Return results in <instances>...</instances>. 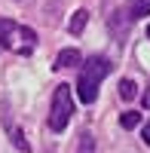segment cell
Instances as JSON below:
<instances>
[{"mask_svg": "<svg viewBox=\"0 0 150 153\" xmlns=\"http://www.w3.org/2000/svg\"><path fill=\"white\" fill-rule=\"evenodd\" d=\"M110 74V61L104 55H92L86 58L80 65V80H77V95L83 104H95L98 98V86H101V80Z\"/></svg>", "mask_w": 150, "mask_h": 153, "instance_id": "1", "label": "cell"}, {"mask_svg": "<svg viewBox=\"0 0 150 153\" xmlns=\"http://www.w3.org/2000/svg\"><path fill=\"white\" fill-rule=\"evenodd\" d=\"M74 117V95H71V86L61 83L55 92H52V107H49V129L52 132H65L68 123Z\"/></svg>", "mask_w": 150, "mask_h": 153, "instance_id": "2", "label": "cell"}, {"mask_svg": "<svg viewBox=\"0 0 150 153\" xmlns=\"http://www.w3.org/2000/svg\"><path fill=\"white\" fill-rule=\"evenodd\" d=\"M129 22H132V19H126V9H117L114 16H110L107 28H110V34H114V37L126 40V34H129Z\"/></svg>", "mask_w": 150, "mask_h": 153, "instance_id": "3", "label": "cell"}, {"mask_svg": "<svg viewBox=\"0 0 150 153\" xmlns=\"http://www.w3.org/2000/svg\"><path fill=\"white\" fill-rule=\"evenodd\" d=\"M80 65H83V55L77 49H61L55 58V71H68V68H80Z\"/></svg>", "mask_w": 150, "mask_h": 153, "instance_id": "4", "label": "cell"}, {"mask_svg": "<svg viewBox=\"0 0 150 153\" xmlns=\"http://www.w3.org/2000/svg\"><path fill=\"white\" fill-rule=\"evenodd\" d=\"M16 31H19V25L12 22V19H0V46H3V49H12V46H16V43H12Z\"/></svg>", "mask_w": 150, "mask_h": 153, "instance_id": "5", "label": "cell"}, {"mask_svg": "<svg viewBox=\"0 0 150 153\" xmlns=\"http://www.w3.org/2000/svg\"><path fill=\"white\" fill-rule=\"evenodd\" d=\"M86 25H89V12H86V9H77V12L71 16V25H68V31H71L74 37H80V34L86 31Z\"/></svg>", "mask_w": 150, "mask_h": 153, "instance_id": "6", "label": "cell"}, {"mask_svg": "<svg viewBox=\"0 0 150 153\" xmlns=\"http://www.w3.org/2000/svg\"><path fill=\"white\" fill-rule=\"evenodd\" d=\"M6 132H9V141L16 144V147H19L22 153H28V150H31V144H28V138H25V132L19 129V126H6Z\"/></svg>", "mask_w": 150, "mask_h": 153, "instance_id": "7", "label": "cell"}, {"mask_svg": "<svg viewBox=\"0 0 150 153\" xmlns=\"http://www.w3.org/2000/svg\"><path fill=\"white\" fill-rule=\"evenodd\" d=\"M126 16H129V19H144V16H150V0H132L129 9H126Z\"/></svg>", "mask_w": 150, "mask_h": 153, "instance_id": "8", "label": "cell"}, {"mask_svg": "<svg viewBox=\"0 0 150 153\" xmlns=\"http://www.w3.org/2000/svg\"><path fill=\"white\" fill-rule=\"evenodd\" d=\"M19 37H22V49H19V52H31L34 43H37V34L31 28H22V25H19Z\"/></svg>", "mask_w": 150, "mask_h": 153, "instance_id": "9", "label": "cell"}, {"mask_svg": "<svg viewBox=\"0 0 150 153\" xmlns=\"http://www.w3.org/2000/svg\"><path fill=\"white\" fill-rule=\"evenodd\" d=\"M120 126H123L126 132H132L135 126H141V113H138V110H126V113L120 117Z\"/></svg>", "mask_w": 150, "mask_h": 153, "instance_id": "10", "label": "cell"}, {"mask_svg": "<svg viewBox=\"0 0 150 153\" xmlns=\"http://www.w3.org/2000/svg\"><path fill=\"white\" fill-rule=\"evenodd\" d=\"M135 95H138L135 80H129V76H126V80H120V98H123V101H132Z\"/></svg>", "mask_w": 150, "mask_h": 153, "instance_id": "11", "label": "cell"}, {"mask_svg": "<svg viewBox=\"0 0 150 153\" xmlns=\"http://www.w3.org/2000/svg\"><path fill=\"white\" fill-rule=\"evenodd\" d=\"M77 153H95V138H92L89 132L80 135V147H77Z\"/></svg>", "mask_w": 150, "mask_h": 153, "instance_id": "12", "label": "cell"}, {"mask_svg": "<svg viewBox=\"0 0 150 153\" xmlns=\"http://www.w3.org/2000/svg\"><path fill=\"white\" fill-rule=\"evenodd\" d=\"M141 138H144V144L150 147V120H147V123L141 126Z\"/></svg>", "mask_w": 150, "mask_h": 153, "instance_id": "13", "label": "cell"}, {"mask_svg": "<svg viewBox=\"0 0 150 153\" xmlns=\"http://www.w3.org/2000/svg\"><path fill=\"white\" fill-rule=\"evenodd\" d=\"M141 104H144V107H147V110H150V92H147V95H144V98H141Z\"/></svg>", "mask_w": 150, "mask_h": 153, "instance_id": "14", "label": "cell"}, {"mask_svg": "<svg viewBox=\"0 0 150 153\" xmlns=\"http://www.w3.org/2000/svg\"><path fill=\"white\" fill-rule=\"evenodd\" d=\"M147 37H150V28H147Z\"/></svg>", "mask_w": 150, "mask_h": 153, "instance_id": "15", "label": "cell"}]
</instances>
